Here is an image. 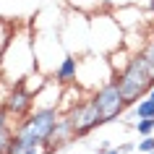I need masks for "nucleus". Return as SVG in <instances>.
Here are the masks:
<instances>
[{
  "mask_svg": "<svg viewBox=\"0 0 154 154\" xmlns=\"http://www.w3.org/2000/svg\"><path fill=\"white\" fill-rule=\"evenodd\" d=\"M138 55L146 60V65H149V71H152V76H154V39H152V37L144 42V47L138 50Z\"/></svg>",
  "mask_w": 154,
  "mask_h": 154,
  "instance_id": "4468645a",
  "label": "nucleus"
},
{
  "mask_svg": "<svg viewBox=\"0 0 154 154\" xmlns=\"http://www.w3.org/2000/svg\"><path fill=\"white\" fill-rule=\"evenodd\" d=\"M21 154H47V149H45V146H29V149H24Z\"/></svg>",
  "mask_w": 154,
  "mask_h": 154,
  "instance_id": "a211bd4d",
  "label": "nucleus"
},
{
  "mask_svg": "<svg viewBox=\"0 0 154 154\" xmlns=\"http://www.w3.org/2000/svg\"><path fill=\"white\" fill-rule=\"evenodd\" d=\"M133 115L136 118H154V99L149 94L144 99H138L136 105H133Z\"/></svg>",
  "mask_w": 154,
  "mask_h": 154,
  "instance_id": "9b49d317",
  "label": "nucleus"
},
{
  "mask_svg": "<svg viewBox=\"0 0 154 154\" xmlns=\"http://www.w3.org/2000/svg\"><path fill=\"white\" fill-rule=\"evenodd\" d=\"M13 133H16V131L11 128V125L0 131V154H8V149H11V141H13Z\"/></svg>",
  "mask_w": 154,
  "mask_h": 154,
  "instance_id": "2eb2a0df",
  "label": "nucleus"
},
{
  "mask_svg": "<svg viewBox=\"0 0 154 154\" xmlns=\"http://www.w3.org/2000/svg\"><path fill=\"white\" fill-rule=\"evenodd\" d=\"M94 99H97L99 110L105 115V123H112L115 118H120L123 110H125V97L120 91V84H118V76H112L107 84H102L99 89H94Z\"/></svg>",
  "mask_w": 154,
  "mask_h": 154,
  "instance_id": "20e7f679",
  "label": "nucleus"
},
{
  "mask_svg": "<svg viewBox=\"0 0 154 154\" xmlns=\"http://www.w3.org/2000/svg\"><path fill=\"white\" fill-rule=\"evenodd\" d=\"M149 154H154V152H149Z\"/></svg>",
  "mask_w": 154,
  "mask_h": 154,
  "instance_id": "b1692460",
  "label": "nucleus"
},
{
  "mask_svg": "<svg viewBox=\"0 0 154 154\" xmlns=\"http://www.w3.org/2000/svg\"><path fill=\"white\" fill-rule=\"evenodd\" d=\"M68 115H71V120H73L76 138H86L94 128L105 125V115H102V110H99V105H97V99H94V94H91L89 99L79 102L76 107H71V110H68Z\"/></svg>",
  "mask_w": 154,
  "mask_h": 154,
  "instance_id": "7ed1b4c3",
  "label": "nucleus"
},
{
  "mask_svg": "<svg viewBox=\"0 0 154 154\" xmlns=\"http://www.w3.org/2000/svg\"><path fill=\"white\" fill-rule=\"evenodd\" d=\"M152 39H154V26H152Z\"/></svg>",
  "mask_w": 154,
  "mask_h": 154,
  "instance_id": "5701e85b",
  "label": "nucleus"
},
{
  "mask_svg": "<svg viewBox=\"0 0 154 154\" xmlns=\"http://www.w3.org/2000/svg\"><path fill=\"white\" fill-rule=\"evenodd\" d=\"M138 136H152L154 133V118H136V123L131 125Z\"/></svg>",
  "mask_w": 154,
  "mask_h": 154,
  "instance_id": "ddd939ff",
  "label": "nucleus"
},
{
  "mask_svg": "<svg viewBox=\"0 0 154 154\" xmlns=\"http://www.w3.org/2000/svg\"><path fill=\"white\" fill-rule=\"evenodd\" d=\"M110 149H112V146H110V141H102V144H99V149H97V154H105V152H110Z\"/></svg>",
  "mask_w": 154,
  "mask_h": 154,
  "instance_id": "aec40b11",
  "label": "nucleus"
},
{
  "mask_svg": "<svg viewBox=\"0 0 154 154\" xmlns=\"http://www.w3.org/2000/svg\"><path fill=\"white\" fill-rule=\"evenodd\" d=\"M13 32H16V26L11 24V21H5V18H0V57H3V52H5V47L11 45Z\"/></svg>",
  "mask_w": 154,
  "mask_h": 154,
  "instance_id": "f8f14e48",
  "label": "nucleus"
},
{
  "mask_svg": "<svg viewBox=\"0 0 154 154\" xmlns=\"http://www.w3.org/2000/svg\"><path fill=\"white\" fill-rule=\"evenodd\" d=\"M146 5H149V13H152V18H154V0H149Z\"/></svg>",
  "mask_w": 154,
  "mask_h": 154,
  "instance_id": "412c9836",
  "label": "nucleus"
},
{
  "mask_svg": "<svg viewBox=\"0 0 154 154\" xmlns=\"http://www.w3.org/2000/svg\"><path fill=\"white\" fill-rule=\"evenodd\" d=\"M76 79H79V57L76 55H65L63 60H60V65L55 68V81L63 84V86H68V84H76Z\"/></svg>",
  "mask_w": 154,
  "mask_h": 154,
  "instance_id": "0eeeda50",
  "label": "nucleus"
},
{
  "mask_svg": "<svg viewBox=\"0 0 154 154\" xmlns=\"http://www.w3.org/2000/svg\"><path fill=\"white\" fill-rule=\"evenodd\" d=\"M112 16H115V21L123 26V32H133L136 26L144 24V8H141V5H120Z\"/></svg>",
  "mask_w": 154,
  "mask_h": 154,
  "instance_id": "423d86ee",
  "label": "nucleus"
},
{
  "mask_svg": "<svg viewBox=\"0 0 154 154\" xmlns=\"http://www.w3.org/2000/svg\"><path fill=\"white\" fill-rule=\"evenodd\" d=\"M68 8H73L81 16H91V13H102L105 11V0H65Z\"/></svg>",
  "mask_w": 154,
  "mask_h": 154,
  "instance_id": "1a4fd4ad",
  "label": "nucleus"
},
{
  "mask_svg": "<svg viewBox=\"0 0 154 154\" xmlns=\"http://www.w3.org/2000/svg\"><path fill=\"white\" fill-rule=\"evenodd\" d=\"M136 149H138V154L154 152V133H152V136H141V141L136 144Z\"/></svg>",
  "mask_w": 154,
  "mask_h": 154,
  "instance_id": "dca6fc26",
  "label": "nucleus"
},
{
  "mask_svg": "<svg viewBox=\"0 0 154 154\" xmlns=\"http://www.w3.org/2000/svg\"><path fill=\"white\" fill-rule=\"evenodd\" d=\"M144 0H115V8H120V5H141Z\"/></svg>",
  "mask_w": 154,
  "mask_h": 154,
  "instance_id": "6ab92c4d",
  "label": "nucleus"
},
{
  "mask_svg": "<svg viewBox=\"0 0 154 154\" xmlns=\"http://www.w3.org/2000/svg\"><path fill=\"white\" fill-rule=\"evenodd\" d=\"M3 107L11 112V118L24 120L26 115L34 110V94H29V91H26L21 84H16V86H11L8 97L3 99Z\"/></svg>",
  "mask_w": 154,
  "mask_h": 154,
  "instance_id": "39448f33",
  "label": "nucleus"
},
{
  "mask_svg": "<svg viewBox=\"0 0 154 154\" xmlns=\"http://www.w3.org/2000/svg\"><path fill=\"white\" fill-rule=\"evenodd\" d=\"M115 76H118V84H120V91H123L128 107H133L138 99H144L146 94L152 91V86H154V76H152V71H149L146 60L138 55V52L131 55L128 65H125L120 73H115Z\"/></svg>",
  "mask_w": 154,
  "mask_h": 154,
  "instance_id": "f03ea898",
  "label": "nucleus"
},
{
  "mask_svg": "<svg viewBox=\"0 0 154 154\" xmlns=\"http://www.w3.org/2000/svg\"><path fill=\"white\" fill-rule=\"evenodd\" d=\"M118 149H120V154H131V152H136V144H133V141H125V144H120Z\"/></svg>",
  "mask_w": 154,
  "mask_h": 154,
  "instance_id": "f3484780",
  "label": "nucleus"
},
{
  "mask_svg": "<svg viewBox=\"0 0 154 154\" xmlns=\"http://www.w3.org/2000/svg\"><path fill=\"white\" fill-rule=\"evenodd\" d=\"M32 71H37V52H34V39L26 29L13 32L11 45L5 47L0 57V79H5L11 86L21 84Z\"/></svg>",
  "mask_w": 154,
  "mask_h": 154,
  "instance_id": "f257e3e1",
  "label": "nucleus"
},
{
  "mask_svg": "<svg viewBox=\"0 0 154 154\" xmlns=\"http://www.w3.org/2000/svg\"><path fill=\"white\" fill-rule=\"evenodd\" d=\"M47 81H50V79H47V76H45L42 71H32V73H29V76L24 79V81H21V86H24L29 94H37V91H39Z\"/></svg>",
  "mask_w": 154,
  "mask_h": 154,
  "instance_id": "9d476101",
  "label": "nucleus"
},
{
  "mask_svg": "<svg viewBox=\"0 0 154 154\" xmlns=\"http://www.w3.org/2000/svg\"><path fill=\"white\" fill-rule=\"evenodd\" d=\"M52 141H55V146H63V144H71V141H76L73 120H71V115H68V112H63V118H60V123H57V128H55V136H52Z\"/></svg>",
  "mask_w": 154,
  "mask_h": 154,
  "instance_id": "6e6552de",
  "label": "nucleus"
},
{
  "mask_svg": "<svg viewBox=\"0 0 154 154\" xmlns=\"http://www.w3.org/2000/svg\"><path fill=\"white\" fill-rule=\"evenodd\" d=\"M105 154H120V149H110V152H105Z\"/></svg>",
  "mask_w": 154,
  "mask_h": 154,
  "instance_id": "4be33fe9",
  "label": "nucleus"
}]
</instances>
